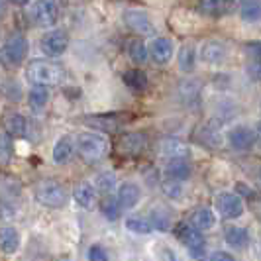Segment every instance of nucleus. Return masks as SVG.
I'll use <instances>...</instances> for the list:
<instances>
[{"label": "nucleus", "mask_w": 261, "mask_h": 261, "mask_svg": "<svg viewBox=\"0 0 261 261\" xmlns=\"http://www.w3.org/2000/svg\"><path fill=\"white\" fill-rule=\"evenodd\" d=\"M177 61H179V69H181L183 73H193L196 69V47L191 41L185 43L183 47L179 49Z\"/></svg>", "instance_id": "obj_25"}, {"label": "nucleus", "mask_w": 261, "mask_h": 261, "mask_svg": "<svg viewBox=\"0 0 261 261\" xmlns=\"http://www.w3.org/2000/svg\"><path fill=\"white\" fill-rule=\"evenodd\" d=\"M6 14V4L4 2H0V20H2V16Z\"/></svg>", "instance_id": "obj_40"}, {"label": "nucleus", "mask_w": 261, "mask_h": 261, "mask_svg": "<svg viewBox=\"0 0 261 261\" xmlns=\"http://www.w3.org/2000/svg\"><path fill=\"white\" fill-rule=\"evenodd\" d=\"M26 79L34 87H51L59 85L65 79L63 67L47 61V59H34L26 67Z\"/></svg>", "instance_id": "obj_2"}, {"label": "nucleus", "mask_w": 261, "mask_h": 261, "mask_svg": "<svg viewBox=\"0 0 261 261\" xmlns=\"http://www.w3.org/2000/svg\"><path fill=\"white\" fill-rule=\"evenodd\" d=\"M14 155V145L12 138L6 134V132H0V165H8L12 161Z\"/></svg>", "instance_id": "obj_31"}, {"label": "nucleus", "mask_w": 261, "mask_h": 261, "mask_svg": "<svg viewBox=\"0 0 261 261\" xmlns=\"http://www.w3.org/2000/svg\"><path fill=\"white\" fill-rule=\"evenodd\" d=\"M226 55H228V49L218 39H208L200 47V59L204 63H208V65H220L226 59Z\"/></svg>", "instance_id": "obj_14"}, {"label": "nucleus", "mask_w": 261, "mask_h": 261, "mask_svg": "<svg viewBox=\"0 0 261 261\" xmlns=\"http://www.w3.org/2000/svg\"><path fill=\"white\" fill-rule=\"evenodd\" d=\"M73 198L81 208L85 210H94L96 204H98V193L94 189V185L91 183H81L75 187L73 191Z\"/></svg>", "instance_id": "obj_17"}, {"label": "nucleus", "mask_w": 261, "mask_h": 261, "mask_svg": "<svg viewBox=\"0 0 261 261\" xmlns=\"http://www.w3.org/2000/svg\"><path fill=\"white\" fill-rule=\"evenodd\" d=\"M259 177H261V175H259Z\"/></svg>", "instance_id": "obj_42"}, {"label": "nucleus", "mask_w": 261, "mask_h": 261, "mask_svg": "<svg viewBox=\"0 0 261 261\" xmlns=\"http://www.w3.org/2000/svg\"><path fill=\"white\" fill-rule=\"evenodd\" d=\"M126 120H128V116H124V114H98V116L85 118V122L91 128H96L100 132H116Z\"/></svg>", "instance_id": "obj_15"}, {"label": "nucleus", "mask_w": 261, "mask_h": 261, "mask_svg": "<svg viewBox=\"0 0 261 261\" xmlns=\"http://www.w3.org/2000/svg\"><path fill=\"white\" fill-rule=\"evenodd\" d=\"M228 142L238 151H249L253 145L257 144V136L248 126H236L228 132Z\"/></svg>", "instance_id": "obj_11"}, {"label": "nucleus", "mask_w": 261, "mask_h": 261, "mask_svg": "<svg viewBox=\"0 0 261 261\" xmlns=\"http://www.w3.org/2000/svg\"><path fill=\"white\" fill-rule=\"evenodd\" d=\"M55 261H71V259H69V257H57Z\"/></svg>", "instance_id": "obj_41"}, {"label": "nucleus", "mask_w": 261, "mask_h": 261, "mask_svg": "<svg viewBox=\"0 0 261 261\" xmlns=\"http://www.w3.org/2000/svg\"><path fill=\"white\" fill-rule=\"evenodd\" d=\"M124 85L132 89V91L136 92H142L147 89V85H149V81H147V75H145L142 69H128L126 73H124Z\"/></svg>", "instance_id": "obj_24"}, {"label": "nucleus", "mask_w": 261, "mask_h": 261, "mask_svg": "<svg viewBox=\"0 0 261 261\" xmlns=\"http://www.w3.org/2000/svg\"><path fill=\"white\" fill-rule=\"evenodd\" d=\"M173 234H175L179 244H183L185 248L189 249V253H191L193 257H196V259H202V257H204L206 242H204V238L200 236V232H196L189 222H179L173 228Z\"/></svg>", "instance_id": "obj_4"}, {"label": "nucleus", "mask_w": 261, "mask_h": 261, "mask_svg": "<svg viewBox=\"0 0 261 261\" xmlns=\"http://www.w3.org/2000/svg\"><path fill=\"white\" fill-rule=\"evenodd\" d=\"M2 92H4V96H6L8 100H12V102H18V100L22 98V87H20L14 79H8V81L2 85Z\"/></svg>", "instance_id": "obj_33"}, {"label": "nucleus", "mask_w": 261, "mask_h": 261, "mask_svg": "<svg viewBox=\"0 0 261 261\" xmlns=\"http://www.w3.org/2000/svg\"><path fill=\"white\" fill-rule=\"evenodd\" d=\"M167 257H169V261H183L177 253H175V251H173V249H167Z\"/></svg>", "instance_id": "obj_39"}, {"label": "nucleus", "mask_w": 261, "mask_h": 261, "mask_svg": "<svg viewBox=\"0 0 261 261\" xmlns=\"http://www.w3.org/2000/svg\"><path fill=\"white\" fill-rule=\"evenodd\" d=\"M49 102V89L47 87H32L28 92V105L32 110H43Z\"/></svg>", "instance_id": "obj_26"}, {"label": "nucleus", "mask_w": 261, "mask_h": 261, "mask_svg": "<svg viewBox=\"0 0 261 261\" xmlns=\"http://www.w3.org/2000/svg\"><path fill=\"white\" fill-rule=\"evenodd\" d=\"M224 242L232 249H246L249 244L248 230L242 228V226L230 224V226H226V230H224Z\"/></svg>", "instance_id": "obj_19"}, {"label": "nucleus", "mask_w": 261, "mask_h": 261, "mask_svg": "<svg viewBox=\"0 0 261 261\" xmlns=\"http://www.w3.org/2000/svg\"><path fill=\"white\" fill-rule=\"evenodd\" d=\"M94 189L96 193H102L105 196H110V193L118 189L116 187V175L112 171H106V173H100L94 181Z\"/></svg>", "instance_id": "obj_29"}, {"label": "nucleus", "mask_w": 261, "mask_h": 261, "mask_svg": "<svg viewBox=\"0 0 261 261\" xmlns=\"http://www.w3.org/2000/svg\"><path fill=\"white\" fill-rule=\"evenodd\" d=\"M108 140L105 134L98 132H81L75 138V149L79 151V155L83 157V161L87 163H98L102 161L108 153Z\"/></svg>", "instance_id": "obj_1"}, {"label": "nucleus", "mask_w": 261, "mask_h": 261, "mask_svg": "<svg viewBox=\"0 0 261 261\" xmlns=\"http://www.w3.org/2000/svg\"><path fill=\"white\" fill-rule=\"evenodd\" d=\"M124 226H126L128 232H132V234H136V236L151 234V230H153L151 222H149L147 218H144V216H128Z\"/></svg>", "instance_id": "obj_28"}, {"label": "nucleus", "mask_w": 261, "mask_h": 261, "mask_svg": "<svg viewBox=\"0 0 261 261\" xmlns=\"http://www.w3.org/2000/svg\"><path fill=\"white\" fill-rule=\"evenodd\" d=\"M116 200L122 210H132L142 200V189L136 183H132V181H124L118 187Z\"/></svg>", "instance_id": "obj_12"}, {"label": "nucleus", "mask_w": 261, "mask_h": 261, "mask_svg": "<svg viewBox=\"0 0 261 261\" xmlns=\"http://www.w3.org/2000/svg\"><path fill=\"white\" fill-rule=\"evenodd\" d=\"M147 145V138L142 132H126L120 136L116 144V149L124 157H138Z\"/></svg>", "instance_id": "obj_9"}, {"label": "nucleus", "mask_w": 261, "mask_h": 261, "mask_svg": "<svg viewBox=\"0 0 261 261\" xmlns=\"http://www.w3.org/2000/svg\"><path fill=\"white\" fill-rule=\"evenodd\" d=\"M163 193L169 196V198H181L183 196V187L181 183H177V181H165L163 183Z\"/></svg>", "instance_id": "obj_34"}, {"label": "nucleus", "mask_w": 261, "mask_h": 261, "mask_svg": "<svg viewBox=\"0 0 261 261\" xmlns=\"http://www.w3.org/2000/svg\"><path fill=\"white\" fill-rule=\"evenodd\" d=\"M100 212L105 214L108 220H118L122 208H120V204H118V200L114 196H105L100 200Z\"/></svg>", "instance_id": "obj_32"}, {"label": "nucleus", "mask_w": 261, "mask_h": 261, "mask_svg": "<svg viewBox=\"0 0 261 261\" xmlns=\"http://www.w3.org/2000/svg\"><path fill=\"white\" fill-rule=\"evenodd\" d=\"M89 261H110L108 259V251L98 244H92L89 248Z\"/></svg>", "instance_id": "obj_35"}, {"label": "nucleus", "mask_w": 261, "mask_h": 261, "mask_svg": "<svg viewBox=\"0 0 261 261\" xmlns=\"http://www.w3.org/2000/svg\"><path fill=\"white\" fill-rule=\"evenodd\" d=\"M28 16L38 28H51L59 20V6L53 0H41L28 6Z\"/></svg>", "instance_id": "obj_5"}, {"label": "nucleus", "mask_w": 261, "mask_h": 261, "mask_svg": "<svg viewBox=\"0 0 261 261\" xmlns=\"http://www.w3.org/2000/svg\"><path fill=\"white\" fill-rule=\"evenodd\" d=\"M189 224L195 228L196 232H208L216 226V216L210 208H196L189 216Z\"/></svg>", "instance_id": "obj_20"}, {"label": "nucleus", "mask_w": 261, "mask_h": 261, "mask_svg": "<svg viewBox=\"0 0 261 261\" xmlns=\"http://www.w3.org/2000/svg\"><path fill=\"white\" fill-rule=\"evenodd\" d=\"M191 173H193V167L191 163L187 161V157H175V159H169L167 165H165V175L169 181H177V183H183L187 179H191Z\"/></svg>", "instance_id": "obj_16"}, {"label": "nucleus", "mask_w": 261, "mask_h": 261, "mask_svg": "<svg viewBox=\"0 0 261 261\" xmlns=\"http://www.w3.org/2000/svg\"><path fill=\"white\" fill-rule=\"evenodd\" d=\"M126 28L134 32V34H140V36H151L155 34V26L151 24L149 16L144 10H138V8H128L124 16H122Z\"/></svg>", "instance_id": "obj_8"}, {"label": "nucleus", "mask_w": 261, "mask_h": 261, "mask_svg": "<svg viewBox=\"0 0 261 261\" xmlns=\"http://www.w3.org/2000/svg\"><path fill=\"white\" fill-rule=\"evenodd\" d=\"M30 45L24 36H12L2 47H0V63L6 67H18L26 59Z\"/></svg>", "instance_id": "obj_6"}, {"label": "nucleus", "mask_w": 261, "mask_h": 261, "mask_svg": "<svg viewBox=\"0 0 261 261\" xmlns=\"http://www.w3.org/2000/svg\"><path fill=\"white\" fill-rule=\"evenodd\" d=\"M75 153V140L71 136H61L53 145V161L55 165H67Z\"/></svg>", "instance_id": "obj_18"}, {"label": "nucleus", "mask_w": 261, "mask_h": 261, "mask_svg": "<svg viewBox=\"0 0 261 261\" xmlns=\"http://www.w3.org/2000/svg\"><path fill=\"white\" fill-rule=\"evenodd\" d=\"M244 51L248 53L253 61H261V41H248V43H244Z\"/></svg>", "instance_id": "obj_36"}, {"label": "nucleus", "mask_w": 261, "mask_h": 261, "mask_svg": "<svg viewBox=\"0 0 261 261\" xmlns=\"http://www.w3.org/2000/svg\"><path fill=\"white\" fill-rule=\"evenodd\" d=\"M240 18L248 24L261 22V0H248L240 4Z\"/></svg>", "instance_id": "obj_27"}, {"label": "nucleus", "mask_w": 261, "mask_h": 261, "mask_svg": "<svg viewBox=\"0 0 261 261\" xmlns=\"http://www.w3.org/2000/svg\"><path fill=\"white\" fill-rule=\"evenodd\" d=\"M30 130V122L22 114H8L4 118V132L10 138H26Z\"/></svg>", "instance_id": "obj_21"}, {"label": "nucleus", "mask_w": 261, "mask_h": 261, "mask_svg": "<svg viewBox=\"0 0 261 261\" xmlns=\"http://www.w3.org/2000/svg\"><path fill=\"white\" fill-rule=\"evenodd\" d=\"M126 51H128V57H130L134 63H144L145 59H147V55H149V53H147V47H145V43L140 38L130 39Z\"/></svg>", "instance_id": "obj_30"}, {"label": "nucleus", "mask_w": 261, "mask_h": 261, "mask_svg": "<svg viewBox=\"0 0 261 261\" xmlns=\"http://www.w3.org/2000/svg\"><path fill=\"white\" fill-rule=\"evenodd\" d=\"M20 248V234L14 226L0 228V251L6 255H12Z\"/></svg>", "instance_id": "obj_22"}, {"label": "nucleus", "mask_w": 261, "mask_h": 261, "mask_svg": "<svg viewBox=\"0 0 261 261\" xmlns=\"http://www.w3.org/2000/svg\"><path fill=\"white\" fill-rule=\"evenodd\" d=\"M34 196L45 208H63L69 202V193H67L65 185L55 181V179L39 181L34 189Z\"/></svg>", "instance_id": "obj_3"}, {"label": "nucleus", "mask_w": 261, "mask_h": 261, "mask_svg": "<svg viewBox=\"0 0 261 261\" xmlns=\"http://www.w3.org/2000/svg\"><path fill=\"white\" fill-rule=\"evenodd\" d=\"M232 8H234V4L226 2V0H204L198 4V12L210 16V18H220V16L230 12Z\"/></svg>", "instance_id": "obj_23"}, {"label": "nucleus", "mask_w": 261, "mask_h": 261, "mask_svg": "<svg viewBox=\"0 0 261 261\" xmlns=\"http://www.w3.org/2000/svg\"><path fill=\"white\" fill-rule=\"evenodd\" d=\"M39 47L47 57H61L69 47V36L65 30H51L39 39Z\"/></svg>", "instance_id": "obj_7"}, {"label": "nucleus", "mask_w": 261, "mask_h": 261, "mask_svg": "<svg viewBox=\"0 0 261 261\" xmlns=\"http://www.w3.org/2000/svg\"><path fill=\"white\" fill-rule=\"evenodd\" d=\"M147 53L153 59V63H157V65H167L171 61V57H173V53H175V45H173V41L169 38H155L151 41Z\"/></svg>", "instance_id": "obj_13"}, {"label": "nucleus", "mask_w": 261, "mask_h": 261, "mask_svg": "<svg viewBox=\"0 0 261 261\" xmlns=\"http://www.w3.org/2000/svg\"><path fill=\"white\" fill-rule=\"evenodd\" d=\"M210 261H236V257L228 251H214Z\"/></svg>", "instance_id": "obj_38"}, {"label": "nucleus", "mask_w": 261, "mask_h": 261, "mask_svg": "<svg viewBox=\"0 0 261 261\" xmlns=\"http://www.w3.org/2000/svg\"><path fill=\"white\" fill-rule=\"evenodd\" d=\"M246 71H248V75L251 81L261 83V61H251Z\"/></svg>", "instance_id": "obj_37"}, {"label": "nucleus", "mask_w": 261, "mask_h": 261, "mask_svg": "<svg viewBox=\"0 0 261 261\" xmlns=\"http://www.w3.org/2000/svg\"><path fill=\"white\" fill-rule=\"evenodd\" d=\"M214 204H216V210L222 214L224 218H230V220L240 218L244 214V210H246L244 198L238 193H220V195L216 196Z\"/></svg>", "instance_id": "obj_10"}]
</instances>
